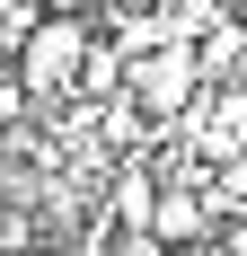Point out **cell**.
<instances>
[{
	"instance_id": "cell-1",
	"label": "cell",
	"mask_w": 247,
	"mask_h": 256,
	"mask_svg": "<svg viewBox=\"0 0 247 256\" xmlns=\"http://www.w3.org/2000/svg\"><path fill=\"white\" fill-rule=\"evenodd\" d=\"M88 44H98V18H80V9L26 18V36H18V80H26V98H62V88L80 80V62H88Z\"/></svg>"
},
{
	"instance_id": "cell-2",
	"label": "cell",
	"mask_w": 247,
	"mask_h": 256,
	"mask_svg": "<svg viewBox=\"0 0 247 256\" xmlns=\"http://www.w3.org/2000/svg\"><path fill=\"white\" fill-rule=\"evenodd\" d=\"M124 88L142 106H159V115H176V106H194V88H203V62H194V44H150V53H132L124 62Z\"/></svg>"
},
{
	"instance_id": "cell-3",
	"label": "cell",
	"mask_w": 247,
	"mask_h": 256,
	"mask_svg": "<svg viewBox=\"0 0 247 256\" xmlns=\"http://www.w3.org/2000/svg\"><path fill=\"white\" fill-rule=\"evenodd\" d=\"M212 194H159V212H150V238H159V248H203V238H212Z\"/></svg>"
},
{
	"instance_id": "cell-4",
	"label": "cell",
	"mask_w": 247,
	"mask_h": 256,
	"mask_svg": "<svg viewBox=\"0 0 247 256\" xmlns=\"http://www.w3.org/2000/svg\"><path fill=\"white\" fill-rule=\"evenodd\" d=\"M150 212H159V186H150L142 168H124V177H115V221L150 238Z\"/></svg>"
},
{
	"instance_id": "cell-5",
	"label": "cell",
	"mask_w": 247,
	"mask_h": 256,
	"mask_svg": "<svg viewBox=\"0 0 247 256\" xmlns=\"http://www.w3.org/2000/svg\"><path fill=\"white\" fill-rule=\"evenodd\" d=\"M212 204H221V212H247V150H230V159H221V177H212Z\"/></svg>"
}]
</instances>
